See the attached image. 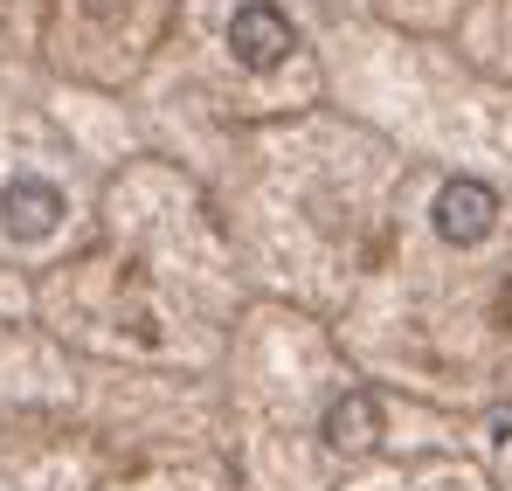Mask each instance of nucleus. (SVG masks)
I'll list each match as a JSON object with an SVG mask.
<instances>
[{"label":"nucleus","mask_w":512,"mask_h":491,"mask_svg":"<svg viewBox=\"0 0 512 491\" xmlns=\"http://www.w3.org/2000/svg\"><path fill=\"white\" fill-rule=\"evenodd\" d=\"M229 49H236L243 70H277V63L298 49V35H291V21H284L270 0H243L236 21H229Z\"/></svg>","instance_id":"obj_1"},{"label":"nucleus","mask_w":512,"mask_h":491,"mask_svg":"<svg viewBox=\"0 0 512 491\" xmlns=\"http://www.w3.org/2000/svg\"><path fill=\"white\" fill-rule=\"evenodd\" d=\"M429 215H436V236H443V243L471 249V243L492 236V222H499V194H492L485 180H450V187L436 194Z\"/></svg>","instance_id":"obj_2"},{"label":"nucleus","mask_w":512,"mask_h":491,"mask_svg":"<svg viewBox=\"0 0 512 491\" xmlns=\"http://www.w3.org/2000/svg\"><path fill=\"white\" fill-rule=\"evenodd\" d=\"M0 215H7L14 236H49V229L63 222V194H56L49 180H35V173H14L7 194H0Z\"/></svg>","instance_id":"obj_3"},{"label":"nucleus","mask_w":512,"mask_h":491,"mask_svg":"<svg viewBox=\"0 0 512 491\" xmlns=\"http://www.w3.org/2000/svg\"><path fill=\"white\" fill-rule=\"evenodd\" d=\"M374 436H381V409H374L367 388H353V395H340V402L326 409V443H333V450L360 457V450H374Z\"/></svg>","instance_id":"obj_4"}]
</instances>
